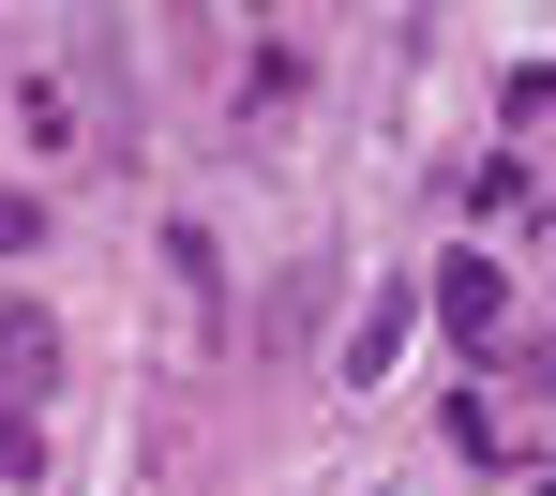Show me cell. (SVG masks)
<instances>
[{
	"label": "cell",
	"mask_w": 556,
	"mask_h": 496,
	"mask_svg": "<svg viewBox=\"0 0 556 496\" xmlns=\"http://www.w3.org/2000/svg\"><path fill=\"white\" fill-rule=\"evenodd\" d=\"M46 392H61V316H46V301H0V406L30 421Z\"/></svg>",
	"instance_id": "1"
},
{
	"label": "cell",
	"mask_w": 556,
	"mask_h": 496,
	"mask_svg": "<svg viewBox=\"0 0 556 496\" xmlns=\"http://www.w3.org/2000/svg\"><path fill=\"white\" fill-rule=\"evenodd\" d=\"M76 91L105 120V166H136V76H121V30H76Z\"/></svg>",
	"instance_id": "2"
},
{
	"label": "cell",
	"mask_w": 556,
	"mask_h": 496,
	"mask_svg": "<svg viewBox=\"0 0 556 496\" xmlns=\"http://www.w3.org/2000/svg\"><path fill=\"white\" fill-rule=\"evenodd\" d=\"M437 316H452L466 346H481V331H496V316H511V287H496V271H481V256H452V271H437Z\"/></svg>",
	"instance_id": "3"
},
{
	"label": "cell",
	"mask_w": 556,
	"mask_h": 496,
	"mask_svg": "<svg viewBox=\"0 0 556 496\" xmlns=\"http://www.w3.org/2000/svg\"><path fill=\"white\" fill-rule=\"evenodd\" d=\"M316 301H331V271L301 256V271H286V287H271V346H301V331H316Z\"/></svg>",
	"instance_id": "4"
},
{
	"label": "cell",
	"mask_w": 556,
	"mask_h": 496,
	"mask_svg": "<svg viewBox=\"0 0 556 496\" xmlns=\"http://www.w3.org/2000/svg\"><path fill=\"white\" fill-rule=\"evenodd\" d=\"M166 271H181L195 301H226V256H211V226H166Z\"/></svg>",
	"instance_id": "5"
},
{
	"label": "cell",
	"mask_w": 556,
	"mask_h": 496,
	"mask_svg": "<svg viewBox=\"0 0 556 496\" xmlns=\"http://www.w3.org/2000/svg\"><path fill=\"white\" fill-rule=\"evenodd\" d=\"M391 331H406V287H391V301H362V331H346V377H376V361H391Z\"/></svg>",
	"instance_id": "6"
},
{
	"label": "cell",
	"mask_w": 556,
	"mask_h": 496,
	"mask_svg": "<svg viewBox=\"0 0 556 496\" xmlns=\"http://www.w3.org/2000/svg\"><path fill=\"white\" fill-rule=\"evenodd\" d=\"M0 256H46V196H0Z\"/></svg>",
	"instance_id": "7"
},
{
	"label": "cell",
	"mask_w": 556,
	"mask_h": 496,
	"mask_svg": "<svg viewBox=\"0 0 556 496\" xmlns=\"http://www.w3.org/2000/svg\"><path fill=\"white\" fill-rule=\"evenodd\" d=\"M30 467H46V436H30V421L0 406V482H30Z\"/></svg>",
	"instance_id": "8"
}]
</instances>
